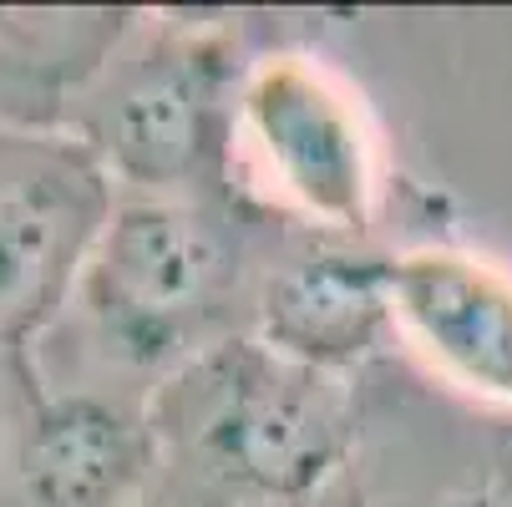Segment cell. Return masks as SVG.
<instances>
[{
	"label": "cell",
	"instance_id": "obj_1",
	"mask_svg": "<svg viewBox=\"0 0 512 507\" xmlns=\"http://www.w3.org/2000/svg\"><path fill=\"white\" fill-rule=\"evenodd\" d=\"M158 426L229 487L300 497L345 457L350 401L330 371L269 345H224L168 386Z\"/></svg>",
	"mask_w": 512,
	"mask_h": 507
},
{
	"label": "cell",
	"instance_id": "obj_2",
	"mask_svg": "<svg viewBox=\"0 0 512 507\" xmlns=\"http://www.w3.org/2000/svg\"><path fill=\"white\" fill-rule=\"evenodd\" d=\"M87 305L107 340L153 360L178 345L218 300L229 274L224 239L183 203L117 208L87 259Z\"/></svg>",
	"mask_w": 512,
	"mask_h": 507
},
{
	"label": "cell",
	"instance_id": "obj_3",
	"mask_svg": "<svg viewBox=\"0 0 512 507\" xmlns=\"http://www.w3.org/2000/svg\"><path fill=\"white\" fill-rule=\"evenodd\" d=\"M244 122L279 188L325 224H360L371 158L345 97L300 61H274L244 92Z\"/></svg>",
	"mask_w": 512,
	"mask_h": 507
},
{
	"label": "cell",
	"instance_id": "obj_4",
	"mask_svg": "<svg viewBox=\"0 0 512 507\" xmlns=\"http://www.w3.org/2000/svg\"><path fill=\"white\" fill-rule=\"evenodd\" d=\"M396 315L452 381L512 406V279L472 254L421 249L391 264Z\"/></svg>",
	"mask_w": 512,
	"mask_h": 507
},
{
	"label": "cell",
	"instance_id": "obj_5",
	"mask_svg": "<svg viewBox=\"0 0 512 507\" xmlns=\"http://www.w3.org/2000/svg\"><path fill=\"white\" fill-rule=\"evenodd\" d=\"M102 229V188L77 168H41L0 188V335L16 340L56 310Z\"/></svg>",
	"mask_w": 512,
	"mask_h": 507
},
{
	"label": "cell",
	"instance_id": "obj_6",
	"mask_svg": "<svg viewBox=\"0 0 512 507\" xmlns=\"http://www.w3.org/2000/svg\"><path fill=\"white\" fill-rule=\"evenodd\" d=\"M391 310V264L355 254H310L269 279L259 325L274 355L310 371H335L376 345Z\"/></svg>",
	"mask_w": 512,
	"mask_h": 507
},
{
	"label": "cell",
	"instance_id": "obj_7",
	"mask_svg": "<svg viewBox=\"0 0 512 507\" xmlns=\"http://www.w3.org/2000/svg\"><path fill=\"white\" fill-rule=\"evenodd\" d=\"M142 472V431L107 401H51L26 442V487L36 507H117Z\"/></svg>",
	"mask_w": 512,
	"mask_h": 507
},
{
	"label": "cell",
	"instance_id": "obj_8",
	"mask_svg": "<svg viewBox=\"0 0 512 507\" xmlns=\"http://www.w3.org/2000/svg\"><path fill=\"white\" fill-rule=\"evenodd\" d=\"M107 153L137 183H188L208 153V87L198 66H142L107 112Z\"/></svg>",
	"mask_w": 512,
	"mask_h": 507
},
{
	"label": "cell",
	"instance_id": "obj_9",
	"mask_svg": "<svg viewBox=\"0 0 512 507\" xmlns=\"http://www.w3.org/2000/svg\"><path fill=\"white\" fill-rule=\"evenodd\" d=\"M447 507H512V462H502L482 487H472L467 497H452Z\"/></svg>",
	"mask_w": 512,
	"mask_h": 507
}]
</instances>
